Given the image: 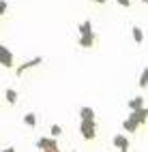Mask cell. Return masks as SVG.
Masks as SVG:
<instances>
[{"instance_id": "cell-1", "label": "cell", "mask_w": 148, "mask_h": 152, "mask_svg": "<svg viewBox=\"0 0 148 152\" xmlns=\"http://www.w3.org/2000/svg\"><path fill=\"white\" fill-rule=\"evenodd\" d=\"M80 45L84 49H90L95 45V32H92V22L86 19L80 24Z\"/></svg>"}, {"instance_id": "cell-2", "label": "cell", "mask_w": 148, "mask_h": 152, "mask_svg": "<svg viewBox=\"0 0 148 152\" xmlns=\"http://www.w3.org/2000/svg\"><path fill=\"white\" fill-rule=\"evenodd\" d=\"M80 131H82V137L86 141H90V139L97 137V122H95V120H82Z\"/></svg>"}, {"instance_id": "cell-3", "label": "cell", "mask_w": 148, "mask_h": 152, "mask_svg": "<svg viewBox=\"0 0 148 152\" xmlns=\"http://www.w3.org/2000/svg\"><path fill=\"white\" fill-rule=\"evenodd\" d=\"M0 66H4V69H13L15 66V58L11 54V49L4 47L2 43H0Z\"/></svg>"}, {"instance_id": "cell-4", "label": "cell", "mask_w": 148, "mask_h": 152, "mask_svg": "<svg viewBox=\"0 0 148 152\" xmlns=\"http://www.w3.org/2000/svg\"><path fill=\"white\" fill-rule=\"evenodd\" d=\"M129 118L133 120L135 124L144 126V124H146V120H148V109H146V105H144V107H137V109H131Z\"/></svg>"}, {"instance_id": "cell-5", "label": "cell", "mask_w": 148, "mask_h": 152, "mask_svg": "<svg viewBox=\"0 0 148 152\" xmlns=\"http://www.w3.org/2000/svg\"><path fill=\"white\" fill-rule=\"evenodd\" d=\"M41 62H43V58H41V56H37V58H32V60H28V62H22L19 66H13V69H15V75L22 77V73H26V71H30V69L39 66Z\"/></svg>"}, {"instance_id": "cell-6", "label": "cell", "mask_w": 148, "mask_h": 152, "mask_svg": "<svg viewBox=\"0 0 148 152\" xmlns=\"http://www.w3.org/2000/svg\"><path fill=\"white\" fill-rule=\"evenodd\" d=\"M112 144H114L118 150H120V152H129V148H131V141H129V137H125V133H118V135H114Z\"/></svg>"}, {"instance_id": "cell-7", "label": "cell", "mask_w": 148, "mask_h": 152, "mask_svg": "<svg viewBox=\"0 0 148 152\" xmlns=\"http://www.w3.org/2000/svg\"><path fill=\"white\" fill-rule=\"evenodd\" d=\"M37 148L39 150H52V148H58V141H56V137H39Z\"/></svg>"}, {"instance_id": "cell-8", "label": "cell", "mask_w": 148, "mask_h": 152, "mask_svg": "<svg viewBox=\"0 0 148 152\" xmlns=\"http://www.w3.org/2000/svg\"><path fill=\"white\" fill-rule=\"evenodd\" d=\"M144 105H146V96H133L129 103H127L129 109H137V107H144Z\"/></svg>"}, {"instance_id": "cell-9", "label": "cell", "mask_w": 148, "mask_h": 152, "mask_svg": "<svg viewBox=\"0 0 148 152\" xmlns=\"http://www.w3.org/2000/svg\"><path fill=\"white\" fill-rule=\"evenodd\" d=\"M122 129L127 131V133H137V129H140V124H135L131 118H125V120H122Z\"/></svg>"}, {"instance_id": "cell-10", "label": "cell", "mask_w": 148, "mask_h": 152, "mask_svg": "<svg viewBox=\"0 0 148 152\" xmlns=\"http://www.w3.org/2000/svg\"><path fill=\"white\" fill-rule=\"evenodd\" d=\"M80 118H82V120H95V109L88 107V105H84V107L80 109Z\"/></svg>"}, {"instance_id": "cell-11", "label": "cell", "mask_w": 148, "mask_h": 152, "mask_svg": "<svg viewBox=\"0 0 148 152\" xmlns=\"http://www.w3.org/2000/svg\"><path fill=\"white\" fill-rule=\"evenodd\" d=\"M4 99H7V103H9V105H15V103H17V90H13V88H7Z\"/></svg>"}, {"instance_id": "cell-12", "label": "cell", "mask_w": 148, "mask_h": 152, "mask_svg": "<svg viewBox=\"0 0 148 152\" xmlns=\"http://www.w3.org/2000/svg\"><path fill=\"white\" fill-rule=\"evenodd\" d=\"M131 32H133V41H135L137 45H142V43H144V32H142V28L133 26V28H131Z\"/></svg>"}, {"instance_id": "cell-13", "label": "cell", "mask_w": 148, "mask_h": 152, "mask_svg": "<svg viewBox=\"0 0 148 152\" xmlns=\"http://www.w3.org/2000/svg\"><path fill=\"white\" fill-rule=\"evenodd\" d=\"M62 135V126L60 124H52V126H49V137H60Z\"/></svg>"}, {"instance_id": "cell-14", "label": "cell", "mask_w": 148, "mask_h": 152, "mask_svg": "<svg viewBox=\"0 0 148 152\" xmlns=\"http://www.w3.org/2000/svg\"><path fill=\"white\" fill-rule=\"evenodd\" d=\"M24 124L26 126H37V114H26L24 116Z\"/></svg>"}, {"instance_id": "cell-15", "label": "cell", "mask_w": 148, "mask_h": 152, "mask_svg": "<svg viewBox=\"0 0 148 152\" xmlns=\"http://www.w3.org/2000/svg\"><path fill=\"white\" fill-rule=\"evenodd\" d=\"M146 84H148V69H144V71H142V75H140V88L144 90Z\"/></svg>"}, {"instance_id": "cell-16", "label": "cell", "mask_w": 148, "mask_h": 152, "mask_svg": "<svg viewBox=\"0 0 148 152\" xmlns=\"http://www.w3.org/2000/svg\"><path fill=\"white\" fill-rule=\"evenodd\" d=\"M7 9H9V2H7V0H0V17L7 13Z\"/></svg>"}, {"instance_id": "cell-17", "label": "cell", "mask_w": 148, "mask_h": 152, "mask_svg": "<svg viewBox=\"0 0 148 152\" xmlns=\"http://www.w3.org/2000/svg\"><path fill=\"white\" fill-rule=\"evenodd\" d=\"M116 2L120 4V7H125V9H129V7H131V0H116Z\"/></svg>"}, {"instance_id": "cell-18", "label": "cell", "mask_w": 148, "mask_h": 152, "mask_svg": "<svg viewBox=\"0 0 148 152\" xmlns=\"http://www.w3.org/2000/svg\"><path fill=\"white\" fill-rule=\"evenodd\" d=\"M41 152H62L60 148H52V150H41Z\"/></svg>"}, {"instance_id": "cell-19", "label": "cell", "mask_w": 148, "mask_h": 152, "mask_svg": "<svg viewBox=\"0 0 148 152\" xmlns=\"http://www.w3.org/2000/svg\"><path fill=\"white\" fill-rule=\"evenodd\" d=\"M92 2H97V4H105L107 0H92Z\"/></svg>"}, {"instance_id": "cell-20", "label": "cell", "mask_w": 148, "mask_h": 152, "mask_svg": "<svg viewBox=\"0 0 148 152\" xmlns=\"http://www.w3.org/2000/svg\"><path fill=\"white\" fill-rule=\"evenodd\" d=\"M2 152H15V148H4Z\"/></svg>"}, {"instance_id": "cell-21", "label": "cell", "mask_w": 148, "mask_h": 152, "mask_svg": "<svg viewBox=\"0 0 148 152\" xmlns=\"http://www.w3.org/2000/svg\"><path fill=\"white\" fill-rule=\"evenodd\" d=\"M140 2H142V4H144V2H148V0H140Z\"/></svg>"}, {"instance_id": "cell-22", "label": "cell", "mask_w": 148, "mask_h": 152, "mask_svg": "<svg viewBox=\"0 0 148 152\" xmlns=\"http://www.w3.org/2000/svg\"><path fill=\"white\" fill-rule=\"evenodd\" d=\"M73 152H75V150H73Z\"/></svg>"}]
</instances>
